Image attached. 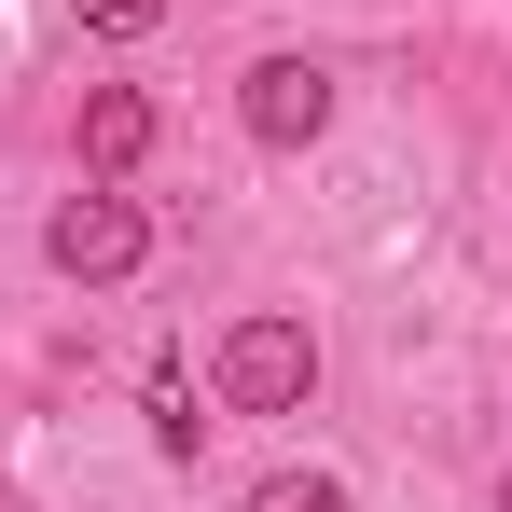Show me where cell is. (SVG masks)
Listing matches in <instances>:
<instances>
[{"label": "cell", "instance_id": "obj_5", "mask_svg": "<svg viewBox=\"0 0 512 512\" xmlns=\"http://www.w3.org/2000/svg\"><path fill=\"white\" fill-rule=\"evenodd\" d=\"M250 512H360V499H346L333 471H263V485H250Z\"/></svg>", "mask_w": 512, "mask_h": 512}, {"label": "cell", "instance_id": "obj_3", "mask_svg": "<svg viewBox=\"0 0 512 512\" xmlns=\"http://www.w3.org/2000/svg\"><path fill=\"white\" fill-rule=\"evenodd\" d=\"M236 125H250L263 153H305V139L333 125V70H319V56H263L250 84H236Z\"/></svg>", "mask_w": 512, "mask_h": 512}, {"label": "cell", "instance_id": "obj_2", "mask_svg": "<svg viewBox=\"0 0 512 512\" xmlns=\"http://www.w3.org/2000/svg\"><path fill=\"white\" fill-rule=\"evenodd\" d=\"M42 250H56V277H84V291H111V277H139V250H153V222L111 194V180H84L56 222H42Z\"/></svg>", "mask_w": 512, "mask_h": 512}, {"label": "cell", "instance_id": "obj_6", "mask_svg": "<svg viewBox=\"0 0 512 512\" xmlns=\"http://www.w3.org/2000/svg\"><path fill=\"white\" fill-rule=\"evenodd\" d=\"M139 416H153V443H167V457H194V443H208V416H194V388H180V374H153V402H139Z\"/></svg>", "mask_w": 512, "mask_h": 512}, {"label": "cell", "instance_id": "obj_4", "mask_svg": "<svg viewBox=\"0 0 512 512\" xmlns=\"http://www.w3.org/2000/svg\"><path fill=\"white\" fill-rule=\"evenodd\" d=\"M139 153H153V97H139V84H97L84 97V180H125Z\"/></svg>", "mask_w": 512, "mask_h": 512}, {"label": "cell", "instance_id": "obj_1", "mask_svg": "<svg viewBox=\"0 0 512 512\" xmlns=\"http://www.w3.org/2000/svg\"><path fill=\"white\" fill-rule=\"evenodd\" d=\"M222 402H236V416H305V402H319V333L277 319V305L236 319V333H222Z\"/></svg>", "mask_w": 512, "mask_h": 512}, {"label": "cell", "instance_id": "obj_9", "mask_svg": "<svg viewBox=\"0 0 512 512\" xmlns=\"http://www.w3.org/2000/svg\"><path fill=\"white\" fill-rule=\"evenodd\" d=\"M0 512H14V499H0Z\"/></svg>", "mask_w": 512, "mask_h": 512}, {"label": "cell", "instance_id": "obj_8", "mask_svg": "<svg viewBox=\"0 0 512 512\" xmlns=\"http://www.w3.org/2000/svg\"><path fill=\"white\" fill-rule=\"evenodd\" d=\"M499 512H512V485H499Z\"/></svg>", "mask_w": 512, "mask_h": 512}, {"label": "cell", "instance_id": "obj_7", "mask_svg": "<svg viewBox=\"0 0 512 512\" xmlns=\"http://www.w3.org/2000/svg\"><path fill=\"white\" fill-rule=\"evenodd\" d=\"M97 42H139V28H167V0H70Z\"/></svg>", "mask_w": 512, "mask_h": 512}]
</instances>
